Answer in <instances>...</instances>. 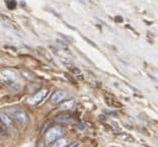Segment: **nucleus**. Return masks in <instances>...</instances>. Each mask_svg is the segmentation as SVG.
I'll use <instances>...</instances> for the list:
<instances>
[{
	"mask_svg": "<svg viewBox=\"0 0 158 147\" xmlns=\"http://www.w3.org/2000/svg\"><path fill=\"white\" fill-rule=\"evenodd\" d=\"M62 135V131L59 128H53V129L49 130V132L47 133V141L48 143H54L57 140L60 138V136Z\"/></svg>",
	"mask_w": 158,
	"mask_h": 147,
	"instance_id": "f257e3e1",
	"label": "nucleus"
},
{
	"mask_svg": "<svg viewBox=\"0 0 158 147\" xmlns=\"http://www.w3.org/2000/svg\"><path fill=\"white\" fill-rule=\"evenodd\" d=\"M12 116L14 117V119L16 120L20 125H26L29 123V117H27L26 113L20 110H15L12 112Z\"/></svg>",
	"mask_w": 158,
	"mask_h": 147,
	"instance_id": "f03ea898",
	"label": "nucleus"
},
{
	"mask_svg": "<svg viewBox=\"0 0 158 147\" xmlns=\"http://www.w3.org/2000/svg\"><path fill=\"white\" fill-rule=\"evenodd\" d=\"M47 95V90L46 89H43V90L39 91L38 93H36L34 96H31V98H29V100H27V103H29V105H38L41 103V100H43V98H45V95Z\"/></svg>",
	"mask_w": 158,
	"mask_h": 147,
	"instance_id": "7ed1b4c3",
	"label": "nucleus"
},
{
	"mask_svg": "<svg viewBox=\"0 0 158 147\" xmlns=\"http://www.w3.org/2000/svg\"><path fill=\"white\" fill-rule=\"evenodd\" d=\"M66 96H67V95H66L65 91L58 90V91H56V93H55L54 95H52L51 102L53 103V104H56V105L57 104H60V103H62L64 100H65Z\"/></svg>",
	"mask_w": 158,
	"mask_h": 147,
	"instance_id": "20e7f679",
	"label": "nucleus"
},
{
	"mask_svg": "<svg viewBox=\"0 0 158 147\" xmlns=\"http://www.w3.org/2000/svg\"><path fill=\"white\" fill-rule=\"evenodd\" d=\"M55 121L59 124H72L73 123V118L70 117L69 115H60V116L56 117Z\"/></svg>",
	"mask_w": 158,
	"mask_h": 147,
	"instance_id": "39448f33",
	"label": "nucleus"
},
{
	"mask_svg": "<svg viewBox=\"0 0 158 147\" xmlns=\"http://www.w3.org/2000/svg\"><path fill=\"white\" fill-rule=\"evenodd\" d=\"M0 118H1V123L4 124V125L6 126V127H12L13 126V123H12V120H11L10 118L7 116V115L3 114V113H1L0 114Z\"/></svg>",
	"mask_w": 158,
	"mask_h": 147,
	"instance_id": "423d86ee",
	"label": "nucleus"
},
{
	"mask_svg": "<svg viewBox=\"0 0 158 147\" xmlns=\"http://www.w3.org/2000/svg\"><path fill=\"white\" fill-rule=\"evenodd\" d=\"M67 145H68L67 139L59 138L56 142H54V144H53V147H66Z\"/></svg>",
	"mask_w": 158,
	"mask_h": 147,
	"instance_id": "0eeeda50",
	"label": "nucleus"
},
{
	"mask_svg": "<svg viewBox=\"0 0 158 147\" xmlns=\"http://www.w3.org/2000/svg\"><path fill=\"white\" fill-rule=\"evenodd\" d=\"M6 5H7L8 9L13 10V9L16 7V1L15 0H6Z\"/></svg>",
	"mask_w": 158,
	"mask_h": 147,
	"instance_id": "6e6552de",
	"label": "nucleus"
},
{
	"mask_svg": "<svg viewBox=\"0 0 158 147\" xmlns=\"http://www.w3.org/2000/svg\"><path fill=\"white\" fill-rule=\"evenodd\" d=\"M73 104H74V100H67V102H65V104L62 105V108L63 109H70L71 107H73Z\"/></svg>",
	"mask_w": 158,
	"mask_h": 147,
	"instance_id": "1a4fd4ad",
	"label": "nucleus"
},
{
	"mask_svg": "<svg viewBox=\"0 0 158 147\" xmlns=\"http://www.w3.org/2000/svg\"><path fill=\"white\" fill-rule=\"evenodd\" d=\"M56 42H57V44H59V45H60V46H62V47H63V48H65V49H66V50H67V51H68L67 44H66L65 42H64V41H62V40H59V39H58V40H57Z\"/></svg>",
	"mask_w": 158,
	"mask_h": 147,
	"instance_id": "9d476101",
	"label": "nucleus"
},
{
	"mask_svg": "<svg viewBox=\"0 0 158 147\" xmlns=\"http://www.w3.org/2000/svg\"><path fill=\"white\" fill-rule=\"evenodd\" d=\"M1 135H7V132H6V126L2 123H1Z\"/></svg>",
	"mask_w": 158,
	"mask_h": 147,
	"instance_id": "9b49d317",
	"label": "nucleus"
},
{
	"mask_svg": "<svg viewBox=\"0 0 158 147\" xmlns=\"http://www.w3.org/2000/svg\"><path fill=\"white\" fill-rule=\"evenodd\" d=\"M123 17L122 16H119V15H118V16H116V17H114V22H123Z\"/></svg>",
	"mask_w": 158,
	"mask_h": 147,
	"instance_id": "f8f14e48",
	"label": "nucleus"
},
{
	"mask_svg": "<svg viewBox=\"0 0 158 147\" xmlns=\"http://www.w3.org/2000/svg\"><path fill=\"white\" fill-rule=\"evenodd\" d=\"M70 70L72 71V72L76 73V74H80V71H79V69H77V68H75V67H73V68H70Z\"/></svg>",
	"mask_w": 158,
	"mask_h": 147,
	"instance_id": "ddd939ff",
	"label": "nucleus"
},
{
	"mask_svg": "<svg viewBox=\"0 0 158 147\" xmlns=\"http://www.w3.org/2000/svg\"><path fill=\"white\" fill-rule=\"evenodd\" d=\"M77 145H78V144H77L76 142H74V143H70V144H68V145L66 146V147H77Z\"/></svg>",
	"mask_w": 158,
	"mask_h": 147,
	"instance_id": "4468645a",
	"label": "nucleus"
},
{
	"mask_svg": "<svg viewBox=\"0 0 158 147\" xmlns=\"http://www.w3.org/2000/svg\"><path fill=\"white\" fill-rule=\"evenodd\" d=\"M84 40H86V41H87V42H88L89 44H90L91 46H93V47H97V45H95V44H93L92 42H91L90 40H88V39H87V38H85V37H84Z\"/></svg>",
	"mask_w": 158,
	"mask_h": 147,
	"instance_id": "2eb2a0df",
	"label": "nucleus"
},
{
	"mask_svg": "<svg viewBox=\"0 0 158 147\" xmlns=\"http://www.w3.org/2000/svg\"><path fill=\"white\" fill-rule=\"evenodd\" d=\"M4 48H5V49H11L12 51H16V49H15L14 47H11V46H5Z\"/></svg>",
	"mask_w": 158,
	"mask_h": 147,
	"instance_id": "dca6fc26",
	"label": "nucleus"
},
{
	"mask_svg": "<svg viewBox=\"0 0 158 147\" xmlns=\"http://www.w3.org/2000/svg\"><path fill=\"white\" fill-rule=\"evenodd\" d=\"M36 147H45V143L43 141H40L38 143V146H36Z\"/></svg>",
	"mask_w": 158,
	"mask_h": 147,
	"instance_id": "f3484780",
	"label": "nucleus"
},
{
	"mask_svg": "<svg viewBox=\"0 0 158 147\" xmlns=\"http://www.w3.org/2000/svg\"><path fill=\"white\" fill-rule=\"evenodd\" d=\"M21 6L22 7H26V3H24V2H21Z\"/></svg>",
	"mask_w": 158,
	"mask_h": 147,
	"instance_id": "a211bd4d",
	"label": "nucleus"
},
{
	"mask_svg": "<svg viewBox=\"0 0 158 147\" xmlns=\"http://www.w3.org/2000/svg\"><path fill=\"white\" fill-rule=\"evenodd\" d=\"M157 71H158V70H157Z\"/></svg>",
	"mask_w": 158,
	"mask_h": 147,
	"instance_id": "6ab92c4d",
	"label": "nucleus"
}]
</instances>
